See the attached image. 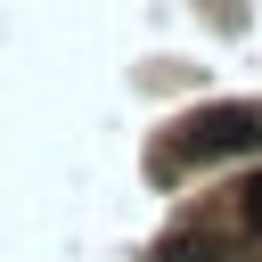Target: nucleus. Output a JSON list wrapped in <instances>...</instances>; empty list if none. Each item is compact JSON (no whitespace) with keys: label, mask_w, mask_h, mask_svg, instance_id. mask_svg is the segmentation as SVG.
I'll use <instances>...</instances> for the list:
<instances>
[{"label":"nucleus","mask_w":262,"mask_h":262,"mask_svg":"<svg viewBox=\"0 0 262 262\" xmlns=\"http://www.w3.org/2000/svg\"><path fill=\"white\" fill-rule=\"evenodd\" d=\"M254 147H262V106H254V98L196 106V115L156 147V180H164V172H188V164H213V156H254Z\"/></svg>","instance_id":"obj_1"},{"label":"nucleus","mask_w":262,"mask_h":262,"mask_svg":"<svg viewBox=\"0 0 262 262\" xmlns=\"http://www.w3.org/2000/svg\"><path fill=\"white\" fill-rule=\"evenodd\" d=\"M221 246L213 237H196V229H180V237H156V262H213Z\"/></svg>","instance_id":"obj_2"},{"label":"nucleus","mask_w":262,"mask_h":262,"mask_svg":"<svg viewBox=\"0 0 262 262\" xmlns=\"http://www.w3.org/2000/svg\"><path fill=\"white\" fill-rule=\"evenodd\" d=\"M237 229H246V237H262V172L237 188Z\"/></svg>","instance_id":"obj_3"}]
</instances>
